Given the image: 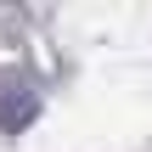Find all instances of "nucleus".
Here are the masks:
<instances>
[{
  "mask_svg": "<svg viewBox=\"0 0 152 152\" xmlns=\"http://www.w3.org/2000/svg\"><path fill=\"white\" fill-rule=\"evenodd\" d=\"M34 107H39V102H34V90H28L23 79H17V85H11V79L0 85V130H23V124L34 118Z\"/></svg>",
  "mask_w": 152,
  "mask_h": 152,
  "instance_id": "obj_1",
  "label": "nucleus"
}]
</instances>
